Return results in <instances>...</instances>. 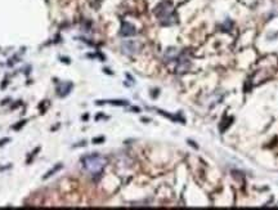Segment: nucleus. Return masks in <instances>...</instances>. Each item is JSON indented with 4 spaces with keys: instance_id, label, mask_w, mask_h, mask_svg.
<instances>
[{
    "instance_id": "3",
    "label": "nucleus",
    "mask_w": 278,
    "mask_h": 210,
    "mask_svg": "<svg viewBox=\"0 0 278 210\" xmlns=\"http://www.w3.org/2000/svg\"><path fill=\"white\" fill-rule=\"evenodd\" d=\"M135 27L133 25L130 23H128V22H124L121 26V31H120V34L122 36H131V35H134L135 34Z\"/></svg>"
},
{
    "instance_id": "2",
    "label": "nucleus",
    "mask_w": 278,
    "mask_h": 210,
    "mask_svg": "<svg viewBox=\"0 0 278 210\" xmlns=\"http://www.w3.org/2000/svg\"><path fill=\"white\" fill-rule=\"evenodd\" d=\"M156 16L158 17V20L161 21L162 25H171L174 20V9L170 1H164L155 10Z\"/></svg>"
},
{
    "instance_id": "1",
    "label": "nucleus",
    "mask_w": 278,
    "mask_h": 210,
    "mask_svg": "<svg viewBox=\"0 0 278 210\" xmlns=\"http://www.w3.org/2000/svg\"><path fill=\"white\" fill-rule=\"evenodd\" d=\"M106 164H107V160L103 156H101V155H89V156H85L83 159L84 168L93 175L102 173Z\"/></svg>"
}]
</instances>
